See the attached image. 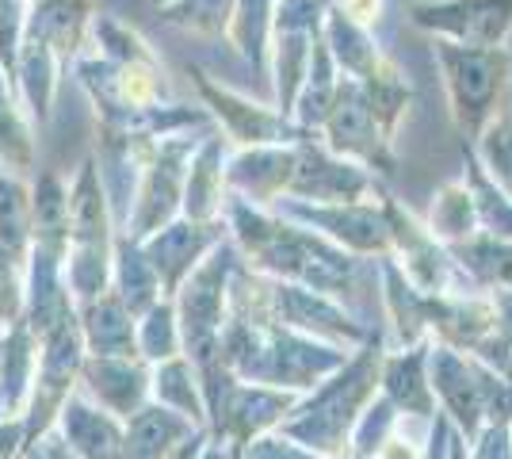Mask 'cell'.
I'll list each match as a JSON object with an SVG mask.
<instances>
[{"mask_svg":"<svg viewBox=\"0 0 512 459\" xmlns=\"http://www.w3.org/2000/svg\"><path fill=\"white\" fill-rule=\"evenodd\" d=\"M272 322H279V326L287 329H299L306 337H318V341H329L337 349H352V352L371 337V326L360 322L341 299L310 291V287L287 284V280H272Z\"/></svg>","mask_w":512,"mask_h":459,"instance_id":"cell-14","label":"cell"},{"mask_svg":"<svg viewBox=\"0 0 512 459\" xmlns=\"http://www.w3.org/2000/svg\"><path fill=\"white\" fill-rule=\"evenodd\" d=\"M77 322L88 356H138V318L111 287L100 299L77 303Z\"/></svg>","mask_w":512,"mask_h":459,"instance_id":"cell-24","label":"cell"},{"mask_svg":"<svg viewBox=\"0 0 512 459\" xmlns=\"http://www.w3.org/2000/svg\"><path fill=\"white\" fill-rule=\"evenodd\" d=\"M428 341L413 349H386L379 364V394L394 402L398 414L421 417V421H432L440 414L436 394L428 387Z\"/></svg>","mask_w":512,"mask_h":459,"instance_id":"cell-23","label":"cell"},{"mask_svg":"<svg viewBox=\"0 0 512 459\" xmlns=\"http://www.w3.org/2000/svg\"><path fill=\"white\" fill-rule=\"evenodd\" d=\"M0 329H4V326H0Z\"/></svg>","mask_w":512,"mask_h":459,"instance_id":"cell-53","label":"cell"},{"mask_svg":"<svg viewBox=\"0 0 512 459\" xmlns=\"http://www.w3.org/2000/svg\"><path fill=\"white\" fill-rule=\"evenodd\" d=\"M123 429L127 421L100 410L81 387L65 398L62 414L54 421V437L77 459H123Z\"/></svg>","mask_w":512,"mask_h":459,"instance_id":"cell-20","label":"cell"},{"mask_svg":"<svg viewBox=\"0 0 512 459\" xmlns=\"http://www.w3.org/2000/svg\"><path fill=\"white\" fill-rule=\"evenodd\" d=\"M501 379H505V387H509V394H512V352H509V360H505V368H501Z\"/></svg>","mask_w":512,"mask_h":459,"instance_id":"cell-48","label":"cell"},{"mask_svg":"<svg viewBox=\"0 0 512 459\" xmlns=\"http://www.w3.org/2000/svg\"><path fill=\"white\" fill-rule=\"evenodd\" d=\"M207 131H180L157 138L146 173L138 180L134 192V207L130 219L119 234H127L130 241H146L157 234L161 226H169L172 219H180V199H184V176H188V161H192L199 138Z\"/></svg>","mask_w":512,"mask_h":459,"instance_id":"cell-9","label":"cell"},{"mask_svg":"<svg viewBox=\"0 0 512 459\" xmlns=\"http://www.w3.org/2000/svg\"><path fill=\"white\" fill-rule=\"evenodd\" d=\"M333 8V0H276V16L272 31H321L325 12Z\"/></svg>","mask_w":512,"mask_h":459,"instance_id":"cell-42","label":"cell"},{"mask_svg":"<svg viewBox=\"0 0 512 459\" xmlns=\"http://www.w3.org/2000/svg\"><path fill=\"white\" fill-rule=\"evenodd\" d=\"M470 153L478 157V165L490 173L493 184H501L512 196V111H497L486 131L478 134L474 142H467Z\"/></svg>","mask_w":512,"mask_h":459,"instance_id":"cell-37","label":"cell"},{"mask_svg":"<svg viewBox=\"0 0 512 459\" xmlns=\"http://www.w3.org/2000/svg\"><path fill=\"white\" fill-rule=\"evenodd\" d=\"M386 222H390V261L398 264V272L421 295H459V291H474L463 268L455 264L444 241L432 238L425 222L417 219L409 207H402L394 196H383ZM482 291V287H478Z\"/></svg>","mask_w":512,"mask_h":459,"instance_id":"cell-11","label":"cell"},{"mask_svg":"<svg viewBox=\"0 0 512 459\" xmlns=\"http://www.w3.org/2000/svg\"><path fill=\"white\" fill-rule=\"evenodd\" d=\"M383 196L360 199V203H302V199H279L276 211L283 219L310 226L314 234L341 245L344 253L363 257V261H383L390 257V222H386Z\"/></svg>","mask_w":512,"mask_h":459,"instance_id":"cell-10","label":"cell"},{"mask_svg":"<svg viewBox=\"0 0 512 459\" xmlns=\"http://www.w3.org/2000/svg\"><path fill=\"white\" fill-rule=\"evenodd\" d=\"M467 459H512V414L486 421L482 433L470 440Z\"/></svg>","mask_w":512,"mask_h":459,"instance_id":"cell-44","label":"cell"},{"mask_svg":"<svg viewBox=\"0 0 512 459\" xmlns=\"http://www.w3.org/2000/svg\"><path fill=\"white\" fill-rule=\"evenodd\" d=\"M455 264L463 268L474 287L482 291H512V241L490 238V234H474V238L448 245Z\"/></svg>","mask_w":512,"mask_h":459,"instance_id":"cell-33","label":"cell"},{"mask_svg":"<svg viewBox=\"0 0 512 459\" xmlns=\"http://www.w3.org/2000/svg\"><path fill=\"white\" fill-rule=\"evenodd\" d=\"M425 226L432 230V238L444 241V245H459V241L482 234V230H478V215H474V199H470V188L463 176L448 180V184L432 196Z\"/></svg>","mask_w":512,"mask_h":459,"instance_id":"cell-35","label":"cell"},{"mask_svg":"<svg viewBox=\"0 0 512 459\" xmlns=\"http://www.w3.org/2000/svg\"><path fill=\"white\" fill-rule=\"evenodd\" d=\"M234 456L237 459H321V456H314L310 448H302V444H295L291 437H283L279 429L249 440L245 448H234Z\"/></svg>","mask_w":512,"mask_h":459,"instance_id":"cell-43","label":"cell"},{"mask_svg":"<svg viewBox=\"0 0 512 459\" xmlns=\"http://www.w3.org/2000/svg\"><path fill=\"white\" fill-rule=\"evenodd\" d=\"M111 291L123 299L134 318H142L153 303H161V280L150 268L146 253L138 241H130L127 234L115 230V253H111Z\"/></svg>","mask_w":512,"mask_h":459,"instance_id":"cell-26","label":"cell"},{"mask_svg":"<svg viewBox=\"0 0 512 459\" xmlns=\"http://www.w3.org/2000/svg\"><path fill=\"white\" fill-rule=\"evenodd\" d=\"M234 0H172L161 8V20L180 31H192L199 39H222Z\"/></svg>","mask_w":512,"mask_h":459,"instance_id":"cell-39","label":"cell"},{"mask_svg":"<svg viewBox=\"0 0 512 459\" xmlns=\"http://www.w3.org/2000/svg\"><path fill=\"white\" fill-rule=\"evenodd\" d=\"M409 23L432 39L493 50L509 43L512 0H413Z\"/></svg>","mask_w":512,"mask_h":459,"instance_id":"cell-13","label":"cell"},{"mask_svg":"<svg viewBox=\"0 0 512 459\" xmlns=\"http://www.w3.org/2000/svg\"><path fill=\"white\" fill-rule=\"evenodd\" d=\"M226 157L230 142L218 131H207L195 146L184 176V199H180V215L192 222H222L230 188H226Z\"/></svg>","mask_w":512,"mask_h":459,"instance_id":"cell-22","label":"cell"},{"mask_svg":"<svg viewBox=\"0 0 512 459\" xmlns=\"http://www.w3.org/2000/svg\"><path fill=\"white\" fill-rule=\"evenodd\" d=\"M337 85H341V69H337V62H333V54H329V46H325L318 31L314 35V54H310V73H306L299 100H295V111H291V119L299 123L302 131H321L325 115L333 108Z\"/></svg>","mask_w":512,"mask_h":459,"instance_id":"cell-34","label":"cell"},{"mask_svg":"<svg viewBox=\"0 0 512 459\" xmlns=\"http://www.w3.org/2000/svg\"><path fill=\"white\" fill-rule=\"evenodd\" d=\"M272 16H276V0H234L230 20H226V39H230V46L253 66L256 77H264V81H268Z\"/></svg>","mask_w":512,"mask_h":459,"instance_id":"cell-30","label":"cell"},{"mask_svg":"<svg viewBox=\"0 0 512 459\" xmlns=\"http://www.w3.org/2000/svg\"><path fill=\"white\" fill-rule=\"evenodd\" d=\"M199 459H234V448L226 444V440H207L203 444V452H199Z\"/></svg>","mask_w":512,"mask_h":459,"instance_id":"cell-47","label":"cell"},{"mask_svg":"<svg viewBox=\"0 0 512 459\" xmlns=\"http://www.w3.org/2000/svg\"><path fill=\"white\" fill-rule=\"evenodd\" d=\"M4 417H8V414H4V398H0V421H4Z\"/></svg>","mask_w":512,"mask_h":459,"instance_id":"cell-51","label":"cell"},{"mask_svg":"<svg viewBox=\"0 0 512 459\" xmlns=\"http://www.w3.org/2000/svg\"><path fill=\"white\" fill-rule=\"evenodd\" d=\"M85 337L77 310L65 314L58 326L39 337V364L31 379V398L23 410V444L35 448L39 440L54 433V421L62 414L65 398L81 387V364H85Z\"/></svg>","mask_w":512,"mask_h":459,"instance_id":"cell-7","label":"cell"},{"mask_svg":"<svg viewBox=\"0 0 512 459\" xmlns=\"http://www.w3.org/2000/svg\"><path fill=\"white\" fill-rule=\"evenodd\" d=\"M428 437H432V421L398 414L371 459H428Z\"/></svg>","mask_w":512,"mask_h":459,"instance_id":"cell-40","label":"cell"},{"mask_svg":"<svg viewBox=\"0 0 512 459\" xmlns=\"http://www.w3.org/2000/svg\"><path fill=\"white\" fill-rule=\"evenodd\" d=\"M0 169L23 176L35 169V131L31 115L23 111V100L8 73L0 69Z\"/></svg>","mask_w":512,"mask_h":459,"instance_id":"cell-32","label":"cell"},{"mask_svg":"<svg viewBox=\"0 0 512 459\" xmlns=\"http://www.w3.org/2000/svg\"><path fill=\"white\" fill-rule=\"evenodd\" d=\"M222 238H230L226 219L192 222L180 215V219H172L169 226H161L157 234H150V238L138 241V245H142L146 261H150V268L157 272V280H161V295L172 299L176 287L192 276L195 268H199V261H203Z\"/></svg>","mask_w":512,"mask_h":459,"instance_id":"cell-17","label":"cell"},{"mask_svg":"<svg viewBox=\"0 0 512 459\" xmlns=\"http://www.w3.org/2000/svg\"><path fill=\"white\" fill-rule=\"evenodd\" d=\"M35 364H39V337L23 322H12L4 329V356H0V398L8 417H23L27 410Z\"/></svg>","mask_w":512,"mask_h":459,"instance_id":"cell-28","label":"cell"},{"mask_svg":"<svg viewBox=\"0 0 512 459\" xmlns=\"http://www.w3.org/2000/svg\"><path fill=\"white\" fill-rule=\"evenodd\" d=\"M428 387L440 414L467 437V444L482 433L486 421L512 414V394L501 372L440 341H428Z\"/></svg>","mask_w":512,"mask_h":459,"instance_id":"cell-5","label":"cell"},{"mask_svg":"<svg viewBox=\"0 0 512 459\" xmlns=\"http://www.w3.org/2000/svg\"><path fill=\"white\" fill-rule=\"evenodd\" d=\"M379 180L356 161H344L321 146V138H306L295 146V169L287 180V196L302 203H360L379 196Z\"/></svg>","mask_w":512,"mask_h":459,"instance_id":"cell-15","label":"cell"},{"mask_svg":"<svg viewBox=\"0 0 512 459\" xmlns=\"http://www.w3.org/2000/svg\"><path fill=\"white\" fill-rule=\"evenodd\" d=\"M27 0H0V69L16 85V54H20Z\"/></svg>","mask_w":512,"mask_h":459,"instance_id":"cell-41","label":"cell"},{"mask_svg":"<svg viewBox=\"0 0 512 459\" xmlns=\"http://www.w3.org/2000/svg\"><path fill=\"white\" fill-rule=\"evenodd\" d=\"M321 146L329 153H337L344 161H356L367 173L375 176H390L398 169V153H394V142L379 131V119L363 96L360 81L344 77L337 85V96H333V108L321 123Z\"/></svg>","mask_w":512,"mask_h":459,"instance_id":"cell-12","label":"cell"},{"mask_svg":"<svg viewBox=\"0 0 512 459\" xmlns=\"http://www.w3.org/2000/svg\"><path fill=\"white\" fill-rule=\"evenodd\" d=\"M77 303L65 287V245L50 241H31L27 253V291H23V314L20 322L35 337H43L62 322L65 314H73Z\"/></svg>","mask_w":512,"mask_h":459,"instance_id":"cell-18","label":"cell"},{"mask_svg":"<svg viewBox=\"0 0 512 459\" xmlns=\"http://www.w3.org/2000/svg\"><path fill=\"white\" fill-rule=\"evenodd\" d=\"M360 88H363V96H367V104H371V111H375V119H379V131L394 142L409 104H413V85L406 81L402 66H398L390 54H383V58L375 62V69H371L367 77H360Z\"/></svg>","mask_w":512,"mask_h":459,"instance_id":"cell-31","label":"cell"},{"mask_svg":"<svg viewBox=\"0 0 512 459\" xmlns=\"http://www.w3.org/2000/svg\"><path fill=\"white\" fill-rule=\"evenodd\" d=\"M23 417H4L0 421V459H23Z\"/></svg>","mask_w":512,"mask_h":459,"instance_id":"cell-46","label":"cell"},{"mask_svg":"<svg viewBox=\"0 0 512 459\" xmlns=\"http://www.w3.org/2000/svg\"><path fill=\"white\" fill-rule=\"evenodd\" d=\"M115 219L107 207L96 157L88 153L69 184V241H65V287L73 303L100 299L111 287Z\"/></svg>","mask_w":512,"mask_h":459,"instance_id":"cell-3","label":"cell"},{"mask_svg":"<svg viewBox=\"0 0 512 459\" xmlns=\"http://www.w3.org/2000/svg\"><path fill=\"white\" fill-rule=\"evenodd\" d=\"M432 58L444 77L448 111L463 142H474L497 111H505L512 85V54L505 46H459L432 39Z\"/></svg>","mask_w":512,"mask_h":459,"instance_id":"cell-4","label":"cell"},{"mask_svg":"<svg viewBox=\"0 0 512 459\" xmlns=\"http://www.w3.org/2000/svg\"><path fill=\"white\" fill-rule=\"evenodd\" d=\"M295 169V146H253L230 150L226 157V188L230 196L253 207H276L287 196V180Z\"/></svg>","mask_w":512,"mask_h":459,"instance_id":"cell-21","label":"cell"},{"mask_svg":"<svg viewBox=\"0 0 512 459\" xmlns=\"http://www.w3.org/2000/svg\"><path fill=\"white\" fill-rule=\"evenodd\" d=\"M463 161H467L463 180H467L470 199H474L478 230H482V234H490V238L512 241V196L501 188V184H493L490 173L478 165V157L470 153L467 142H463Z\"/></svg>","mask_w":512,"mask_h":459,"instance_id":"cell-36","label":"cell"},{"mask_svg":"<svg viewBox=\"0 0 512 459\" xmlns=\"http://www.w3.org/2000/svg\"><path fill=\"white\" fill-rule=\"evenodd\" d=\"M31 253V188L0 169V326L20 322Z\"/></svg>","mask_w":512,"mask_h":459,"instance_id":"cell-16","label":"cell"},{"mask_svg":"<svg viewBox=\"0 0 512 459\" xmlns=\"http://www.w3.org/2000/svg\"><path fill=\"white\" fill-rule=\"evenodd\" d=\"M199 100L214 119V131L230 142V150H253V146H299L306 138H318L314 131H302L295 119H287L272 104H260L245 92L211 81L199 66H188Z\"/></svg>","mask_w":512,"mask_h":459,"instance_id":"cell-8","label":"cell"},{"mask_svg":"<svg viewBox=\"0 0 512 459\" xmlns=\"http://www.w3.org/2000/svg\"><path fill=\"white\" fill-rule=\"evenodd\" d=\"M138 356H142L146 364H161V360H172V356H184L172 299L153 303L150 310L138 318Z\"/></svg>","mask_w":512,"mask_h":459,"instance_id":"cell-38","label":"cell"},{"mask_svg":"<svg viewBox=\"0 0 512 459\" xmlns=\"http://www.w3.org/2000/svg\"><path fill=\"white\" fill-rule=\"evenodd\" d=\"M150 402L165 406L172 414L188 417L195 429H207V406H203V387L199 372L188 356H172L153 364L150 375Z\"/></svg>","mask_w":512,"mask_h":459,"instance_id":"cell-29","label":"cell"},{"mask_svg":"<svg viewBox=\"0 0 512 459\" xmlns=\"http://www.w3.org/2000/svg\"><path fill=\"white\" fill-rule=\"evenodd\" d=\"M0 356H4V329H0Z\"/></svg>","mask_w":512,"mask_h":459,"instance_id":"cell-50","label":"cell"},{"mask_svg":"<svg viewBox=\"0 0 512 459\" xmlns=\"http://www.w3.org/2000/svg\"><path fill=\"white\" fill-rule=\"evenodd\" d=\"M333 12H341L344 20H352L356 27L375 31L383 23L386 0H333Z\"/></svg>","mask_w":512,"mask_h":459,"instance_id":"cell-45","label":"cell"},{"mask_svg":"<svg viewBox=\"0 0 512 459\" xmlns=\"http://www.w3.org/2000/svg\"><path fill=\"white\" fill-rule=\"evenodd\" d=\"M153 364L142 356H85L81 364V391L107 414L130 421L150 402Z\"/></svg>","mask_w":512,"mask_h":459,"instance_id":"cell-19","label":"cell"},{"mask_svg":"<svg viewBox=\"0 0 512 459\" xmlns=\"http://www.w3.org/2000/svg\"><path fill=\"white\" fill-rule=\"evenodd\" d=\"M237 264H241L237 245L230 238H222L172 295L176 326H180V349L195 368H203L207 360L218 356V333L226 326L230 276H234Z\"/></svg>","mask_w":512,"mask_h":459,"instance_id":"cell-6","label":"cell"},{"mask_svg":"<svg viewBox=\"0 0 512 459\" xmlns=\"http://www.w3.org/2000/svg\"><path fill=\"white\" fill-rule=\"evenodd\" d=\"M27 4H35V0H27Z\"/></svg>","mask_w":512,"mask_h":459,"instance_id":"cell-52","label":"cell"},{"mask_svg":"<svg viewBox=\"0 0 512 459\" xmlns=\"http://www.w3.org/2000/svg\"><path fill=\"white\" fill-rule=\"evenodd\" d=\"M150 4H157V8H165V4H172V0H150Z\"/></svg>","mask_w":512,"mask_h":459,"instance_id":"cell-49","label":"cell"},{"mask_svg":"<svg viewBox=\"0 0 512 459\" xmlns=\"http://www.w3.org/2000/svg\"><path fill=\"white\" fill-rule=\"evenodd\" d=\"M318 35V31H314ZM314 35L310 31H272L268 46V77H272V108L291 119L295 100L302 92V81L310 73V54H314Z\"/></svg>","mask_w":512,"mask_h":459,"instance_id":"cell-25","label":"cell"},{"mask_svg":"<svg viewBox=\"0 0 512 459\" xmlns=\"http://www.w3.org/2000/svg\"><path fill=\"white\" fill-rule=\"evenodd\" d=\"M386 337L371 329V337L344 360V368L302 394L299 406L279 421V433L310 448L321 459H344L352 448V433L363 410L379 394V364H383Z\"/></svg>","mask_w":512,"mask_h":459,"instance_id":"cell-2","label":"cell"},{"mask_svg":"<svg viewBox=\"0 0 512 459\" xmlns=\"http://www.w3.org/2000/svg\"><path fill=\"white\" fill-rule=\"evenodd\" d=\"M226 230L237 245L241 261L260 276L287 280V284L310 287L333 299H356L363 295V257L344 253L341 245L314 234L310 226L283 219L268 207H253L245 199L230 196L226 203Z\"/></svg>","mask_w":512,"mask_h":459,"instance_id":"cell-1","label":"cell"},{"mask_svg":"<svg viewBox=\"0 0 512 459\" xmlns=\"http://www.w3.org/2000/svg\"><path fill=\"white\" fill-rule=\"evenodd\" d=\"M192 429L195 425L188 417L172 414L157 402H146L123 429V459H165Z\"/></svg>","mask_w":512,"mask_h":459,"instance_id":"cell-27","label":"cell"}]
</instances>
